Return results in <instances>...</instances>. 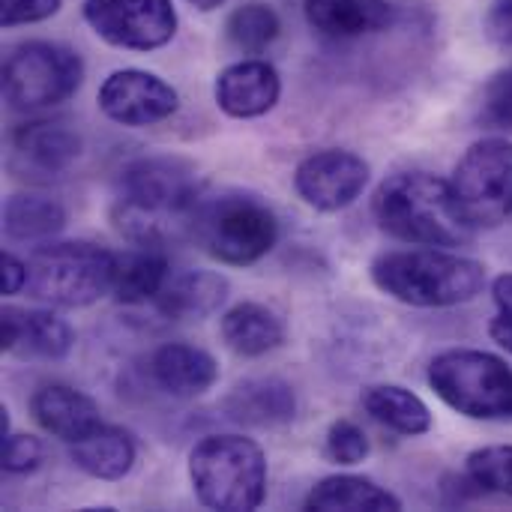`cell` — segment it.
Masks as SVG:
<instances>
[{
	"mask_svg": "<svg viewBox=\"0 0 512 512\" xmlns=\"http://www.w3.org/2000/svg\"><path fill=\"white\" fill-rule=\"evenodd\" d=\"M204 183L192 162L180 156H141L120 168L114 180L111 219L135 246L165 249L192 240V225Z\"/></svg>",
	"mask_w": 512,
	"mask_h": 512,
	"instance_id": "obj_1",
	"label": "cell"
},
{
	"mask_svg": "<svg viewBox=\"0 0 512 512\" xmlns=\"http://www.w3.org/2000/svg\"><path fill=\"white\" fill-rule=\"evenodd\" d=\"M375 222L393 240L411 246L453 249L474 237V225L465 219L450 180L429 171H399L387 177L372 198Z\"/></svg>",
	"mask_w": 512,
	"mask_h": 512,
	"instance_id": "obj_2",
	"label": "cell"
},
{
	"mask_svg": "<svg viewBox=\"0 0 512 512\" xmlns=\"http://www.w3.org/2000/svg\"><path fill=\"white\" fill-rule=\"evenodd\" d=\"M372 282L393 300L417 309H447L474 300L486 285V267L435 246L396 249L372 261Z\"/></svg>",
	"mask_w": 512,
	"mask_h": 512,
	"instance_id": "obj_3",
	"label": "cell"
},
{
	"mask_svg": "<svg viewBox=\"0 0 512 512\" xmlns=\"http://www.w3.org/2000/svg\"><path fill=\"white\" fill-rule=\"evenodd\" d=\"M117 255L87 240H45L27 258L24 294L51 309H84L111 294Z\"/></svg>",
	"mask_w": 512,
	"mask_h": 512,
	"instance_id": "obj_4",
	"label": "cell"
},
{
	"mask_svg": "<svg viewBox=\"0 0 512 512\" xmlns=\"http://www.w3.org/2000/svg\"><path fill=\"white\" fill-rule=\"evenodd\" d=\"M189 480L210 510H258L267 498V456L252 438L207 435L189 453Z\"/></svg>",
	"mask_w": 512,
	"mask_h": 512,
	"instance_id": "obj_5",
	"label": "cell"
},
{
	"mask_svg": "<svg viewBox=\"0 0 512 512\" xmlns=\"http://www.w3.org/2000/svg\"><path fill=\"white\" fill-rule=\"evenodd\" d=\"M192 240L219 264L249 267L276 246L279 219L264 198L228 189L201 198L192 225Z\"/></svg>",
	"mask_w": 512,
	"mask_h": 512,
	"instance_id": "obj_6",
	"label": "cell"
},
{
	"mask_svg": "<svg viewBox=\"0 0 512 512\" xmlns=\"http://www.w3.org/2000/svg\"><path fill=\"white\" fill-rule=\"evenodd\" d=\"M435 396L471 420L512 417V369L489 351L453 348L429 363Z\"/></svg>",
	"mask_w": 512,
	"mask_h": 512,
	"instance_id": "obj_7",
	"label": "cell"
},
{
	"mask_svg": "<svg viewBox=\"0 0 512 512\" xmlns=\"http://www.w3.org/2000/svg\"><path fill=\"white\" fill-rule=\"evenodd\" d=\"M84 81V60L60 42H21L3 63V99L15 111L54 108L75 96Z\"/></svg>",
	"mask_w": 512,
	"mask_h": 512,
	"instance_id": "obj_8",
	"label": "cell"
},
{
	"mask_svg": "<svg viewBox=\"0 0 512 512\" xmlns=\"http://www.w3.org/2000/svg\"><path fill=\"white\" fill-rule=\"evenodd\" d=\"M453 195L474 228H498L512 216V141L483 138L465 150L453 177Z\"/></svg>",
	"mask_w": 512,
	"mask_h": 512,
	"instance_id": "obj_9",
	"label": "cell"
},
{
	"mask_svg": "<svg viewBox=\"0 0 512 512\" xmlns=\"http://www.w3.org/2000/svg\"><path fill=\"white\" fill-rule=\"evenodd\" d=\"M84 21L114 48L156 51L177 33L171 0H84Z\"/></svg>",
	"mask_w": 512,
	"mask_h": 512,
	"instance_id": "obj_10",
	"label": "cell"
},
{
	"mask_svg": "<svg viewBox=\"0 0 512 512\" xmlns=\"http://www.w3.org/2000/svg\"><path fill=\"white\" fill-rule=\"evenodd\" d=\"M366 183H369V162L339 147H327L306 156L294 171L297 195L321 213H336L351 207L363 195Z\"/></svg>",
	"mask_w": 512,
	"mask_h": 512,
	"instance_id": "obj_11",
	"label": "cell"
},
{
	"mask_svg": "<svg viewBox=\"0 0 512 512\" xmlns=\"http://www.w3.org/2000/svg\"><path fill=\"white\" fill-rule=\"evenodd\" d=\"M99 108L120 126H153L180 108V93L147 69H117L99 87Z\"/></svg>",
	"mask_w": 512,
	"mask_h": 512,
	"instance_id": "obj_12",
	"label": "cell"
},
{
	"mask_svg": "<svg viewBox=\"0 0 512 512\" xmlns=\"http://www.w3.org/2000/svg\"><path fill=\"white\" fill-rule=\"evenodd\" d=\"M0 348L6 354L33 360H63L75 348V330L48 309H15L6 306L0 315Z\"/></svg>",
	"mask_w": 512,
	"mask_h": 512,
	"instance_id": "obj_13",
	"label": "cell"
},
{
	"mask_svg": "<svg viewBox=\"0 0 512 512\" xmlns=\"http://www.w3.org/2000/svg\"><path fill=\"white\" fill-rule=\"evenodd\" d=\"M216 105L237 120L261 117L276 108L282 96V78L267 60H240L219 72L216 78Z\"/></svg>",
	"mask_w": 512,
	"mask_h": 512,
	"instance_id": "obj_14",
	"label": "cell"
},
{
	"mask_svg": "<svg viewBox=\"0 0 512 512\" xmlns=\"http://www.w3.org/2000/svg\"><path fill=\"white\" fill-rule=\"evenodd\" d=\"M12 156L24 171L57 177L81 156V135L66 120H30L12 132Z\"/></svg>",
	"mask_w": 512,
	"mask_h": 512,
	"instance_id": "obj_15",
	"label": "cell"
},
{
	"mask_svg": "<svg viewBox=\"0 0 512 512\" xmlns=\"http://www.w3.org/2000/svg\"><path fill=\"white\" fill-rule=\"evenodd\" d=\"M30 414L39 423V429H45L48 435H54L63 444H78L87 435H93L102 423V411L99 405L69 387V384H45L30 396Z\"/></svg>",
	"mask_w": 512,
	"mask_h": 512,
	"instance_id": "obj_16",
	"label": "cell"
},
{
	"mask_svg": "<svg viewBox=\"0 0 512 512\" xmlns=\"http://www.w3.org/2000/svg\"><path fill=\"white\" fill-rule=\"evenodd\" d=\"M150 381L171 399H195L219 381V366L213 354L189 342L159 345L147 360Z\"/></svg>",
	"mask_w": 512,
	"mask_h": 512,
	"instance_id": "obj_17",
	"label": "cell"
},
{
	"mask_svg": "<svg viewBox=\"0 0 512 512\" xmlns=\"http://www.w3.org/2000/svg\"><path fill=\"white\" fill-rule=\"evenodd\" d=\"M228 420L255 429L285 426L297 414L294 387L282 378H246L222 402Z\"/></svg>",
	"mask_w": 512,
	"mask_h": 512,
	"instance_id": "obj_18",
	"label": "cell"
},
{
	"mask_svg": "<svg viewBox=\"0 0 512 512\" xmlns=\"http://www.w3.org/2000/svg\"><path fill=\"white\" fill-rule=\"evenodd\" d=\"M309 24L333 39H357L393 27L396 6L390 0H306Z\"/></svg>",
	"mask_w": 512,
	"mask_h": 512,
	"instance_id": "obj_19",
	"label": "cell"
},
{
	"mask_svg": "<svg viewBox=\"0 0 512 512\" xmlns=\"http://www.w3.org/2000/svg\"><path fill=\"white\" fill-rule=\"evenodd\" d=\"M228 297L225 276L213 270H171L165 288L153 300L156 309L171 321H201L213 315Z\"/></svg>",
	"mask_w": 512,
	"mask_h": 512,
	"instance_id": "obj_20",
	"label": "cell"
},
{
	"mask_svg": "<svg viewBox=\"0 0 512 512\" xmlns=\"http://www.w3.org/2000/svg\"><path fill=\"white\" fill-rule=\"evenodd\" d=\"M219 333L228 351L246 360L264 357L285 345L282 318L261 303H237L234 309H228L219 321Z\"/></svg>",
	"mask_w": 512,
	"mask_h": 512,
	"instance_id": "obj_21",
	"label": "cell"
},
{
	"mask_svg": "<svg viewBox=\"0 0 512 512\" xmlns=\"http://www.w3.org/2000/svg\"><path fill=\"white\" fill-rule=\"evenodd\" d=\"M171 276V264L165 258V249L153 246H135L123 255H117V270H114V300L123 306H141L153 303L159 291L165 288Z\"/></svg>",
	"mask_w": 512,
	"mask_h": 512,
	"instance_id": "obj_22",
	"label": "cell"
},
{
	"mask_svg": "<svg viewBox=\"0 0 512 512\" xmlns=\"http://www.w3.org/2000/svg\"><path fill=\"white\" fill-rule=\"evenodd\" d=\"M360 405L375 423H381L384 429H390L396 435L417 438V435H426L432 429L429 405L417 393H411V390H405L399 384H372V387H366L363 396H360Z\"/></svg>",
	"mask_w": 512,
	"mask_h": 512,
	"instance_id": "obj_23",
	"label": "cell"
},
{
	"mask_svg": "<svg viewBox=\"0 0 512 512\" xmlns=\"http://www.w3.org/2000/svg\"><path fill=\"white\" fill-rule=\"evenodd\" d=\"M303 507L318 512H396L402 510V501L366 477L339 474L321 480Z\"/></svg>",
	"mask_w": 512,
	"mask_h": 512,
	"instance_id": "obj_24",
	"label": "cell"
},
{
	"mask_svg": "<svg viewBox=\"0 0 512 512\" xmlns=\"http://www.w3.org/2000/svg\"><path fill=\"white\" fill-rule=\"evenodd\" d=\"M69 456H72L75 468H81L87 477L123 480L135 468L138 450H135V441L129 432H123L117 426H99L93 435L72 444Z\"/></svg>",
	"mask_w": 512,
	"mask_h": 512,
	"instance_id": "obj_25",
	"label": "cell"
},
{
	"mask_svg": "<svg viewBox=\"0 0 512 512\" xmlns=\"http://www.w3.org/2000/svg\"><path fill=\"white\" fill-rule=\"evenodd\" d=\"M66 228V210L45 195H9L3 204V234L18 243H45Z\"/></svg>",
	"mask_w": 512,
	"mask_h": 512,
	"instance_id": "obj_26",
	"label": "cell"
},
{
	"mask_svg": "<svg viewBox=\"0 0 512 512\" xmlns=\"http://www.w3.org/2000/svg\"><path fill=\"white\" fill-rule=\"evenodd\" d=\"M282 33V21L267 3H243L225 21V36L234 48L246 54H258L273 45Z\"/></svg>",
	"mask_w": 512,
	"mask_h": 512,
	"instance_id": "obj_27",
	"label": "cell"
},
{
	"mask_svg": "<svg viewBox=\"0 0 512 512\" xmlns=\"http://www.w3.org/2000/svg\"><path fill=\"white\" fill-rule=\"evenodd\" d=\"M465 477L480 492L512 498V447H483L474 450L465 462Z\"/></svg>",
	"mask_w": 512,
	"mask_h": 512,
	"instance_id": "obj_28",
	"label": "cell"
},
{
	"mask_svg": "<svg viewBox=\"0 0 512 512\" xmlns=\"http://www.w3.org/2000/svg\"><path fill=\"white\" fill-rule=\"evenodd\" d=\"M369 438L354 420H336L324 435V456L336 465H360L369 456Z\"/></svg>",
	"mask_w": 512,
	"mask_h": 512,
	"instance_id": "obj_29",
	"label": "cell"
},
{
	"mask_svg": "<svg viewBox=\"0 0 512 512\" xmlns=\"http://www.w3.org/2000/svg\"><path fill=\"white\" fill-rule=\"evenodd\" d=\"M480 117L492 129L512 132V66L501 69L498 75H492L489 84L483 87Z\"/></svg>",
	"mask_w": 512,
	"mask_h": 512,
	"instance_id": "obj_30",
	"label": "cell"
},
{
	"mask_svg": "<svg viewBox=\"0 0 512 512\" xmlns=\"http://www.w3.org/2000/svg\"><path fill=\"white\" fill-rule=\"evenodd\" d=\"M42 465V444L33 435L9 432L3 435V471L24 477L33 474Z\"/></svg>",
	"mask_w": 512,
	"mask_h": 512,
	"instance_id": "obj_31",
	"label": "cell"
},
{
	"mask_svg": "<svg viewBox=\"0 0 512 512\" xmlns=\"http://www.w3.org/2000/svg\"><path fill=\"white\" fill-rule=\"evenodd\" d=\"M492 297H495L498 312H495V318L489 324V336L512 354V273H504V276L495 279Z\"/></svg>",
	"mask_w": 512,
	"mask_h": 512,
	"instance_id": "obj_32",
	"label": "cell"
},
{
	"mask_svg": "<svg viewBox=\"0 0 512 512\" xmlns=\"http://www.w3.org/2000/svg\"><path fill=\"white\" fill-rule=\"evenodd\" d=\"M0 21L3 27H18V24H33L57 15L63 0H0Z\"/></svg>",
	"mask_w": 512,
	"mask_h": 512,
	"instance_id": "obj_33",
	"label": "cell"
},
{
	"mask_svg": "<svg viewBox=\"0 0 512 512\" xmlns=\"http://www.w3.org/2000/svg\"><path fill=\"white\" fill-rule=\"evenodd\" d=\"M486 36L495 48L512 51V0H495L486 12Z\"/></svg>",
	"mask_w": 512,
	"mask_h": 512,
	"instance_id": "obj_34",
	"label": "cell"
},
{
	"mask_svg": "<svg viewBox=\"0 0 512 512\" xmlns=\"http://www.w3.org/2000/svg\"><path fill=\"white\" fill-rule=\"evenodd\" d=\"M3 294L12 297V294H21L24 285H27V261L15 258L12 252L3 255Z\"/></svg>",
	"mask_w": 512,
	"mask_h": 512,
	"instance_id": "obj_35",
	"label": "cell"
},
{
	"mask_svg": "<svg viewBox=\"0 0 512 512\" xmlns=\"http://www.w3.org/2000/svg\"><path fill=\"white\" fill-rule=\"evenodd\" d=\"M186 3H192V6H195V9H201V12H210V9L222 6L225 0H186Z\"/></svg>",
	"mask_w": 512,
	"mask_h": 512,
	"instance_id": "obj_36",
	"label": "cell"
}]
</instances>
